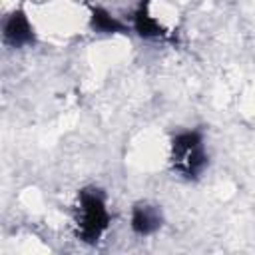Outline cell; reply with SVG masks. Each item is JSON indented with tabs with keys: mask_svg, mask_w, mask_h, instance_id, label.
Instances as JSON below:
<instances>
[{
	"mask_svg": "<svg viewBox=\"0 0 255 255\" xmlns=\"http://www.w3.org/2000/svg\"><path fill=\"white\" fill-rule=\"evenodd\" d=\"M110 213L106 207V199L98 189H84L78 197L76 207V227L78 237L82 241L94 243L108 229Z\"/></svg>",
	"mask_w": 255,
	"mask_h": 255,
	"instance_id": "cell-1",
	"label": "cell"
},
{
	"mask_svg": "<svg viewBox=\"0 0 255 255\" xmlns=\"http://www.w3.org/2000/svg\"><path fill=\"white\" fill-rule=\"evenodd\" d=\"M135 30H137L141 36H145V38H159V36H163L159 24H157L143 8L135 14Z\"/></svg>",
	"mask_w": 255,
	"mask_h": 255,
	"instance_id": "cell-6",
	"label": "cell"
},
{
	"mask_svg": "<svg viewBox=\"0 0 255 255\" xmlns=\"http://www.w3.org/2000/svg\"><path fill=\"white\" fill-rule=\"evenodd\" d=\"M92 26H94V30L106 32V34L122 32V30H124V26H122L120 20H116L112 14H108L106 10H100V8H96V10L92 12Z\"/></svg>",
	"mask_w": 255,
	"mask_h": 255,
	"instance_id": "cell-5",
	"label": "cell"
},
{
	"mask_svg": "<svg viewBox=\"0 0 255 255\" xmlns=\"http://www.w3.org/2000/svg\"><path fill=\"white\" fill-rule=\"evenodd\" d=\"M161 225V213L155 205L137 203L131 211V229L137 235H149Z\"/></svg>",
	"mask_w": 255,
	"mask_h": 255,
	"instance_id": "cell-4",
	"label": "cell"
},
{
	"mask_svg": "<svg viewBox=\"0 0 255 255\" xmlns=\"http://www.w3.org/2000/svg\"><path fill=\"white\" fill-rule=\"evenodd\" d=\"M4 40L16 48L26 46L34 40V30L24 12H14L4 22Z\"/></svg>",
	"mask_w": 255,
	"mask_h": 255,
	"instance_id": "cell-3",
	"label": "cell"
},
{
	"mask_svg": "<svg viewBox=\"0 0 255 255\" xmlns=\"http://www.w3.org/2000/svg\"><path fill=\"white\" fill-rule=\"evenodd\" d=\"M173 169L183 177H197L207 165V153L199 131H181L171 141Z\"/></svg>",
	"mask_w": 255,
	"mask_h": 255,
	"instance_id": "cell-2",
	"label": "cell"
}]
</instances>
